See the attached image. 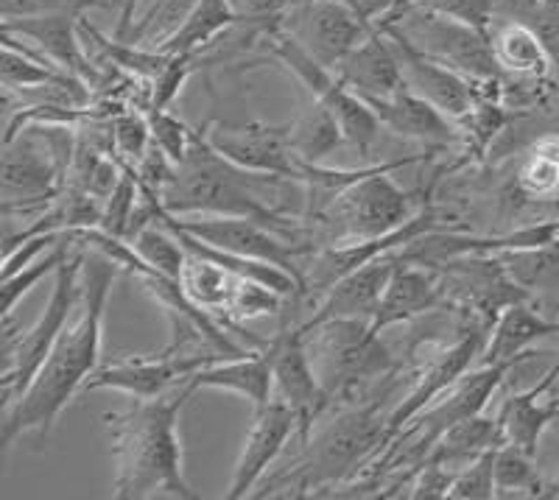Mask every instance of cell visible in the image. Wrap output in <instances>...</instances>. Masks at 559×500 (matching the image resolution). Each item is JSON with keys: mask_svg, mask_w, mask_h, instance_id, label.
Segmentation results:
<instances>
[{"mask_svg": "<svg viewBox=\"0 0 559 500\" xmlns=\"http://www.w3.org/2000/svg\"><path fill=\"white\" fill-rule=\"evenodd\" d=\"M115 274H118V266L107 254L87 249L76 319L62 330V336L53 344L48 361L43 364L26 394L14 400L9 408H3V417H0V444L3 448H12L14 439H20L23 433L48 437L64 406L79 392H84L87 380L98 369L104 308H107Z\"/></svg>", "mask_w": 559, "mask_h": 500, "instance_id": "obj_1", "label": "cell"}, {"mask_svg": "<svg viewBox=\"0 0 559 500\" xmlns=\"http://www.w3.org/2000/svg\"><path fill=\"white\" fill-rule=\"evenodd\" d=\"M191 394V383H179L159 397L132 400L129 408L104 417L112 437V498H199L191 484L185 481L182 444L177 431L179 414Z\"/></svg>", "mask_w": 559, "mask_h": 500, "instance_id": "obj_2", "label": "cell"}, {"mask_svg": "<svg viewBox=\"0 0 559 500\" xmlns=\"http://www.w3.org/2000/svg\"><path fill=\"white\" fill-rule=\"evenodd\" d=\"M412 159L414 157L369 165L364 177L347 184L328 207L311 216L324 247L372 241L403 227L417 210H414L412 193L394 182L392 174Z\"/></svg>", "mask_w": 559, "mask_h": 500, "instance_id": "obj_3", "label": "cell"}, {"mask_svg": "<svg viewBox=\"0 0 559 500\" xmlns=\"http://www.w3.org/2000/svg\"><path fill=\"white\" fill-rule=\"evenodd\" d=\"M87 260V247H73V252L62 260L59 272L53 274V291L45 311L26 333H14L12 322L3 319V374H0V394L3 408L26 394L32 380L48 361L53 344L59 342L62 330L68 328L70 317L76 313L82 299V269Z\"/></svg>", "mask_w": 559, "mask_h": 500, "instance_id": "obj_4", "label": "cell"}, {"mask_svg": "<svg viewBox=\"0 0 559 500\" xmlns=\"http://www.w3.org/2000/svg\"><path fill=\"white\" fill-rule=\"evenodd\" d=\"M319 383L333 397L378 380L392 367V355L367 319H328L313 328H297Z\"/></svg>", "mask_w": 559, "mask_h": 500, "instance_id": "obj_5", "label": "cell"}, {"mask_svg": "<svg viewBox=\"0 0 559 500\" xmlns=\"http://www.w3.org/2000/svg\"><path fill=\"white\" fill-rule=\"evenodd\" d=\"M394 26L414 39L423 51L459 70L464 79H471L481 93L501 95L503 73L498 68L489 32L426 7L408 9L403 17L394 20Z\"/></svg>", "mask_w": 559, "mask_h": 500, "instance_id": "obj_6", "label": "cell"}, {"mask_svg": "<svg viewBox=\"0 0 559 500\" xmlns=\"http://www.w3.org/2000/svg\"><path fill=\"white\" fill-rule=\"evenodd\" d=\"M266 43L269 48H272L274 57L286 64L299 82L306 84L308 93L313 95V102L324 104V107L336 115L338 127H342L349 146L356 148L361 157H369L383 129V123L378 121V115L372 112V107L364 102L356 90H349L347 84L336 76V70L324 68V64L319 62V59H313L288 32L274 28L272 34H266Z\"/></svg>", "mask_w": 559, "mask_h": 500, "instance_id": "obj_7", "label": "cell"}, {"mask_svg": "<svg viewBox=\"0 0 559 500\" xmlns=\"http://www.w3.org/2000/svg\"><path fill=\"white\" fill-rule=\"evenodd\" d=\"M154 222L185 229V233L197 235L199 241L213 243V247L224 249V252L274 263V266L292 274V277H297L299 285H302V263H299V258L313 252V247H308V243L292 241L286 235H280L277 229L243 216H174V213L163 210V204H159Z\"/></svg>", "mask_w": 559, "mask_h": 500, "instance_id": "obj_8", "label": "cell"}, {"mask_svg": "<svg viewBox=\"0 0 559 500\" xmlns=\"http://www.w3.org/2000/svg\"><path fill=\"white\" fill-rule=\"evenodd\" d=\"M386 419L376 408H356L333 419L313 442L308 439V462L299 467L302 489L342 481L356 473L369 456H378L386 433Z\"/></svg>", "mask_w": 559, "mask_h": 500, "instance_id": "obj_9", "label": "cell"}, {"mask_svg": "<svg viewBox=\"0 0 559 500\" xmlns=\"http://www.w3.org/2000/svg\"><path fill=\"white\" fill-rule=\"evenodd\" d=\"M280 28L292 34L324 68L336 70L376 26L367 23L349 0H306L288 9Z\"/></svg>", "mask_w": 559, "mask_h": 500, "instance_id": "obj_10", "label": "cell"}, {"mask_svg": "<svg viewBox=\"0 0 559 500\" xmlns=\"http://www.w3.org/2000/svg\"><path fill=\"white\" fill-rule=\"evenodd\" d=\"M224 358H229V355L174 353V349H166L159 355H132V358L98 367L93 378L87 380L84 392L109 389V392H121L132 400H152L171 392L179 383H188L193 372H199L207 364L224 361Z\"/></svg>", "mask_w": 559, "mask_h": 500, "instance_id": "obj_11", "label": "cell"}, {"mask_svg": "<svg viewBox=\"0 0 559 500\" xmlns=\"http://www.w3.org/2000/svg\"><path fill=\"white\" fill-rule=\"evenodd\" d=\"M378 28H381L389 37V43L394 45L408 87L417 95H423L426 102H431L439 112L448 115L453 123L462 121L464 115H471L473 107L481 102V95H487L481 93L471 79H464L459 70L448 68L445 62H439L437 57L423 51V48H419L414 39H408L394 23H386V26ZM498 98H501V95H498Z\"/></svg>", "mask_w": 559, "mask_h": 500, "instance_id": "obj_12", "label": "cell"}, {"mask_svg": "<svg viewBox=\"0 0 559 500\" xmlns=\"http://www.w3.org/2000/svg\"><path fill=\"white\" fill-rule=\"evenodd\" d=\"M481 344H484L481 330H464L456 342L433 349L426 361L419 364L412 389L403 394L401 403H397V406L392 408V414H389L381 453L386 450V444L392 442V439L397 437V433H401L419 412H423V408H428L439 394L448 392V389H451L464 372H471L473 364L481 358V349H484ZM381 453H378V456H381Z\"/></svg>", "mask_w": 559, "mask_h": 500, "instance_id": "obj_13", "label": "cell"}, {"mask_svg": "<svg viewBox=\"0 0 559 500\" xmlns=\"http://www.w3.org/2000/svg\"><path fill=\"white\" fill-rule=\"evenodd\" d=\"M204 138L213 146V152H218L243 171L299 179L302 159L294 152L292 129L288 127H269V123L258 121L243 123V127L210 123Z\"/></svg>", "mask_w": 559, "mask_h": 500, "instance_id": "obj_14", "label": "cell"}, {"mask_svg": "<svg viewBox=\"0 0 559 500\" xmlns=\"http://www.w3.org/2000/svg\"><path fill=\"white\" fill-rule=\"evenodd\" d=\"M272 367L274 397L283 400L297 414L299 439L306 444L313 433V425L331 406V394L319 383L317 369L308 358L306 342L297 328L283 330L272 342Z\"/></svg>", "mask_w": 559, "mask_h": 500, "instance_id": "obj_15", "label": "cell"}, {"mask_svg": "<svg viewBox=\"0 0 559 500\" xmlns=\"http://www.w3.org/2000/svg\"><path fill=\"white\" fill-rule=\"evenodd\" d=\"M254 412H258L254 414V422L249 428L247 439H243L241 456H238L233 478H229V500L247 498L266 478L269 467L277 462L286 444L294 437H299L297 414L280 397H272L266 406L254 408Z\"/></svg>", "mask_w": 559, "mask_h": 500, "instance_id": "obj_16", "label": "cell"}, {"mask_svg": "<svg viewBox=\"0 0 559 500\" xmlns=\"http://www.w3.org/2000/svg\"><path fill=\"white\" fill-rule=\"evenodd\" d=\"M82 17L84 14H43V17L3 20L0 32L28 39L57 68H62L64 73L82 79L87 87H93L98 79V70L93 68L82 45Z\"/></svg>", "mask_w": 559, "mask_h": 500, "instance_id": "obj_17", "label": "cell"}, {"mask_svg": "<svg viewBox=\"0 0 559 500\" xmlns=\"http://www.w3.org/2000/svg\"><path fill=\"white\" fill-rule=\"evenodd\" d=\"M401 252L383 254V258L372 260L367 266L338 279L331 291L319 299L311 319L306 324H299V328H313V324L328 322V319H367V322H372L394 269L401 266Z\"/></svg>", "mask_w": 559, "mask_h": 500, "instance_id": "obj_18", "label": "cell"}, {"mask_svg": "<svg viewBox=\"0 0 559 500\" xmlns=\"http://www.w3.org/2000/svg\"><path fill=\"white\" fill-rule=\"evenodd\" d=\"M364 102L372 107L383 129H392L401 138L419 140V143L437 148L451 146V143L462 140L456 123L448 115L439 112L431 102H426L423 95L414 93L408 84L392 95H367Z\"/></svg>", "mask_w": 559, "mask_h": 500, "instance_id": "obj_19", "label": "cell"}, {"mask_svg": "<svg viewBox=\"0 0 559 500\" xmlns=\"http://www.w3.org/2000/svg\"><path fill=\"white\" fill-rule=\"evenodd\" d=\"M442 302H445L442 279L433 272H426V263L403 258L401 266L394 269L381 305H378L376 317L369 324L381 336L394 324H406L423 313L437 311Z\"/></svg>", "mask_w": 559, "mask_h": 500, "instance_id": "obj_20", "label": "cell"}, {"mask_svg": "<svg viewBox=\"0 0 559 500\" xmlns=\"http://www.w3.org/2000/svg\"><path fill=\"white\" fill-rule=\"evenodd\" d=\"M559 374V361L543 374L537 386L521 394H509L498 408V422L503 428V439L512 448L523 450L528 456H537L540 439L548 425L559 417V397H554L551 386Z\"/></svg>", "mask_w": 559, "mask_h": 500, "instance_id": "obj_21", "label": "cell"}, {"mask_svg": "<svg viewBox=\"0 0 559 500\" xmlns=\"http://www.w3.org/2000/svg\"><path fill=\"white\" fill-rule=\"evenodd\" d=\"M336 76L364 98L367 95H392L406 87L397 51L378 26L342 59Z\"/></svg>", "mask_w": 559, "mask_h": 500, "instance_id": "obj_22", "label": "cell"}, {"mask_svg": "<svg viewBox=\"0 0 559 500\" xmlns=\"http://www.w3.org/2000/svg\"><path fill=\"white\" fill-rule=\"evenodd\" d=\"M197 389H218V392L241 394L254 408L266 406L274 397V367H272V344L258 353L236 355L224 361L207 364L188 380Z\"/></svg>", "mask_w": 559, "mask_h": 500, "instance_id": "obj_23", "label": "cell"}, {"mask_svg": "<svg viewBox=\"0 0 559 500\" xmlns=\"http://www.w3.org/2000/svg\"><path fill=\"white\" fill-rule=\"evenodd\" d=\"M548 336H559V322L543 319L540 313L528 308L526 299L512 302L496 317L492 336H489L487 347L481 349L478 364H512V367H518L521 361H526L528 355H534L528 353L532 344Z\"/></svg>", "mask_w": 559, "mask_h": 500, "instance_id": "obj_24", "label": "cell"}, {"mask_svg": "<svg viewBox=\"0 0 559 500\" xmlns=\"http://www.w3.org/2000/svg\"><path fill=\"white\" fill-rule=\"evenodd\" d=\"M489 39H492L501 73L526 79V82H543L554 70L540 34L523 20H503L489 28Z\"/></svg>", "mask_w": 559, "mask_h": 500, "instance_id": "obj_25", "label": "cell"}, {"mask_svg": "<svg viewBox=\"0 0 559 500\" xmlns=\"http://www.w3.org/2000/svg\"><path fill=\"white\" fill-rule=\"evenodd\" d=\"M238 279H241L238 274L227 272V269L216 266L213 260H204L193 252H188V260L179 272V285H182L185 297L213 319L224 317L227 328H238V324L229 322V305L236 297Z\"/></svg>", "mask_w": 559, "mask_h": 500, "instance_id": "obj_26", "label": "cell"}, {"mask_svg": "<svg viewBox=\"0 0 559 500\" xmlns=\"http://www.w3.org/2000/svg\"><path fill=\"white\" fill-rule=\"evenodd\" d=\"M236 26L238 17L229 0H199L188 20L177 28V34H171L157 51L168 53V57H197L199 51H204L207 45H213L222 34Z\"/></svg>", "mask_w": 559, "mask_h": 500, "instance_id": "obj_27", "label": "cell"}, {"mask_svg": "<svg viewBox=\"0 0 559 500\" xmlns=\"http://www.w3.org/2000/svg\"><path fill=\"white\" fill-rule=\"evenodd\" d=\"M515 193L528 202L559 197V132H546L523 152L515 168Z\"/></svg>", "mask_w": 559, "mask_h": 500, "instance_id": "obj_28", "label": "cell"}, {"mask_svg": "<svg viewBox=\"0 0 559 500\" xmlns=\"http://www.w3.org/2000/svg\"><path fill=\"white\" fill-rule=\"evenodd\" d=\"M288 129H292L294 152H297L302 163L324 165V159L347 143L336 115L319 102H313L306 112L299 115L297 121L288 123Z\"/></svg>", "mask_w": 559, "mask_h": 500, "instance_id": "obj_29", "label": "cell"}, {"mask_svg": "<svg viewBox=\"0 0 559 500\" xmlns=\"http://www.w3.org/2000/svg\"><path fill=\"white\" fill-rule=\"evenodd\" d=\"M73 247H76V241H73V233H68V238H64V241L59 243L57 249H51L48 254L37 258L34 263H28L26 269H20V272L9 274V277H0V294H3V305H0V313H3V317H12L14 308L23 302V297L32 291L39 279L48 277V274L59 272L62 260L68 258L70 252H73Z\"/></svg>", "mask_w": 559, "mask_h": 500, "instance_id": "obj_30", "label": "cell"}, {"mask_svg": "<svg viewBox=\"0 0 559 500\" xmlns=\"http://www.w3.org/2000/svg\"><path fill=\"white\" fill-rule=\"evenodd\" d=\"M152 127H148L146 109H118L109 115V154L121 159L123 165H140V159L152 152Z\"/></svg>", "mask_w": 559, "mask_h": 500, "instance_id": "obj_31", "label": "cell"}, {"mask_svg": "<svg viewBox=\"0 0 559 500\" xmlns=\"http://www.w3.org/2000/svg\"><path fill=\"white\" fill-rule=\"evenodd\" d=\"M197 3L199 0H152L148 12L134 26L132 43L159 48L171 34H177V28L188 20Z\"/></svg>", "mask_w": 559, "mask_h": 500, "instance_id": "obj_32", "label": "cell"}, {"mask_svg": "<svg viewBox=\"0 0 559 500\" xmlns=\"http://www.w3.org/2000/svg\"><path fill=\"white\" fill-rule=\"evenodd\" d=\"M534 456L512 444H501L496 456V489L498 498H512V495H537L540 492V475L532 464Z\"/></svg>", "mask_w": 559, "mask_h": 500, "instance_id": "obj_33", "label": "cell"}, {"mask_svg": "<svg viewBox=\"0 0 559 500\" xmlns=\"http://www.w3.org/2000/svg\"><path fill=\"white\" fill-rule=\"evenodd\" d=\"M496 456H498V448H489V450H484L481 456L473 459L467 467L459 469V473L453 475V484H451V489H448V498H462V500L498 498Z\"/></svg>", "mask_w": 559, "mask_h": 500, "instance_id": "obj_34", "label": "cell"}, {"mask_svg": "<svg viewBox=\"0 0 559 500\" xmlns=\"http://www.w3.org/2000/svg\"><path fill=\"white\" fill-rule=\"evenodd\" d=\"M148 127H152V143L166 154L174 165H182L185 157L191 154L193 132L185 121H179L171 109H146Z\"/></svg>", "mask_w": 559, "mask_h": 500, "instance_id": "obj_35", "label": "cell"}, {"mask_svg": "<svg viewBox=\"0 0 559 500\" xmlns=\"http://www.w3.org/2000/svg\"><path fill=\"white\" fill-rule=\"evenodd\" d=\"M283 294L272 291L266 285L254 283V279L241 277L238 279L236 297L229 305V322H247V319H261L269 313H280V305H283Z\"/></svg>", "mask_w": 559, "mask_h": 500, "instance_id": "obj_36", "label": "cell"}, {"mask_svg": "<svg viewBox=\"0 0 559 500\" xmlns=\"http://www.w3.org/2000/svg\"><path fill=\"white\" fill-rule=\"evenodd\" d=\"M109 7L107 0H0V17H43V14H84Z\"/></svg>", "mask_w": 559, "mask_h": 500, "instance_id": "obj_37", "label": "cell"}, {"mask_svg": "<svg viewBox=\"0 0 559 500\" xmlns=\"http://www.w3.org/2000/svg\"><path fill=\"white\" fill-rule=\"evenodd\" d=\"M197 57H171V62L166 64V70L159 73L157 79L148 87V104L146 109H168L171 102L182 93L185 82L191 76V62Z\"/></svg>", "mask_w": 559, "mask_h": 500, "instance_id": "obj_38", "label": "cell"}, {"mask_svg": "<svg viewBox=\"0 0 559 500\" xmlns=\"http://www.w3.org/2000/svg\"><path fill=\"white\" fill-rule=\"evenodd\" d=\"M236 9L238 23L247 20L249 26L261 28L263 34H272L283 26V17L294 7V0H229Z\"/></svg>", "mask_w": 559, "mask_h": 500, "instance_id": "obj_39", "label": "cell"}, {"mask_svg": "<svg viewBox=\"0 0 559 500\" xmlns=\"http://www.w3.org/2000/svg\"><path fill=\"white\" fill-rule=\"evenodd\" d=\"M419 7L448 14L453 20H462V23H471V26L484 28V32H489L492 20H496V0H423Z\"/></svg>", "mask_w": 559, "mask_h": 500, "instance_id": "obj_40", "label": "cell"}, {"mask_svg": "<svg viewBox=\"0 0 559 500\" xmlns=\"http://www.w3.org/2000/svg\"><path fill=\"white\" fill-rule=\"evenodd\" d=\"M551 394H554V397H559V374H557V380H554V386H551Z\"/></svg>", "mask_w": 559, "mask_h": 500, "instance_id": "obj_41", "label": "cell"}, {"mask_svg": "<svg viewBox=\"0 0 559 500\" xmlns=\"http://www.w3.org/2000/svg\"><path fill=\"white\" fill-rule=\"evenodd\" d=\"M294 3H306V0H294ZM349 3H353V7H356V0H349Z\"/></svg>", "mask_w": 559, "mask_h": 500, "instance_id": "obj_42", "label": "cell"}]
</instances>
